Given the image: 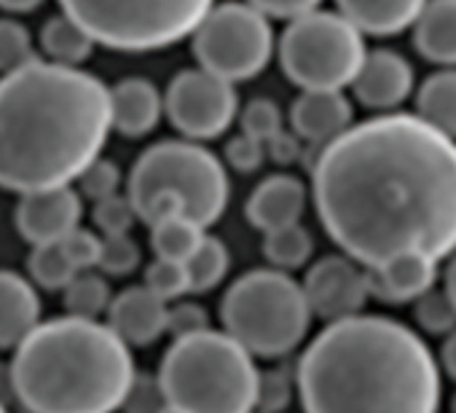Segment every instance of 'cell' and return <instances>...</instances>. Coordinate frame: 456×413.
I'll use <instances>...</instances> for the list:
<instances>
[{
    "mask_svg": "<svg viewBox=\"0 0 456 413\" xmlns=\"http://www.w3.org/2000/svg\"><path fill=\"white\" fill-rule=\"evenodd\" d=\"M110 285L105 274L97 271H78L70 285L65 287V309L68 317L78 320H97L100 314H108L110 309Z\"/></svg>",
    "mask_w": 456,
    "mask_h": 413,
    "instance_id": "484cf974",
    "label": "cell"
},
{
    "mask_svg": "<svg viewBox=\"0 0 456 413\" xmlns=\"http://www.w3.org/2000/svg\"><path fill=\"white\" fill-rule=\"evenodd\" d=\"M164 110L172 126L183 137L196 142V140L220 137L232 126L240 110V100L234 84L199 68V70H183L172 78L164 94Z\"/></svg>",
    "mask_w": 456,
    "mask_h": 413,
    "instance_id": "8fae6325",
    "label": "cell"
},
{
    "mask_svg": "<svg viewBox=\"0 0 456 413\" xmlns=\"http://www.w3.org/2000/svg\"><path fill=\"white\" fill-rule=\"evenodd\" d=\"M282 132V110L269 97H256L242 110V134L261 140L264 145Z\"/></svg>",
    "mask_w": 456,
    "mask_h": 413,
    "instance_id": "d590c367",
    "label": "cell"
},
{
    "mask_svg": "<svg viewBox=\"0 0 456 413\" xmlns=\"http://www.w3.org/2000/svg\"><path fill=\"white\" fill-rule=\"evenodd\" d=\"M266 153L277 161V164H290L301 156V142L296 134H288L285 129L280 134H274L269 142H266Z\"/></svg>",
    "mask_w": 456,
    "mask_h": 413,
    "instance_id": "7bdbcfd3",
    "label": "cell"
},
{
    "mask_svg": "<svg viewBox=\"0 0 456 413\" xmlns=\"http://www.w3.org/2000/svg\"><path fill=\"white\" fill-rule=\"evenodd\" d=\"M448 296H451V301H453V306H456V250H453V255L448 258V269H445V287H443Z\"/></svg>",
    "mask_w": 456,
    "mask_h": 413,
    "instance_id": "bcb514c9",
    "label": "cell"
},
{
    "mask_svg": "<svg viewBox=\"0 0 456 413\" xmlns=\"http://www.w3.org/2000/svg\"><path fill=\"white\" fill-rule=\"evenodd\" d=\"M81 196L70 185L22 193L17 206V229L33 245H57L81 226Z\"/></svg>",
    "mask_w": 456,
    "mask_h": 413,
    "instance_id": "4fadbf2b",
    "label": "cell"
},
{
    "mask_svg": "<svg viewBox=\"0 0 456 413\" xmlns=\"http://www.w3.org/2000/svg\"><path fill=\"white\" fill-rule=\"evenodd\" d=\"M9 373L28 413H113L137 376L132 349L105 322L68 314L41 322Z\"/></svg>",
    "mask_w": 456,
    "mask_h": 413,
    "instance_id": "277c9868",
    "label": "cell"
},
{
    "mask_svg": "<svg viewBox=\"0 0 456 413\" xmlns=\"http://www.w3.org/2000/svg\"><path fill=\"white\" fill-rule=\"evenodd\" d=\"M440 365L443 370L456 381V330L445 336L443 341V349H440Z\"/></svg>",
    "mask_w": 456,
    "mask_h": 413,
    "instance_id": "ee69618b",
    "label": "cell"
},
{
    "mask_svg": "<svg viewBox=\"0 0 456 413\" xmlns=\"http://www.w3.org/2000/svg\"><path fill=\"white\" fill-rule=\"evenodd\" d=\"M110 89L81 68L36 60L0 78V188H62L100 158Z\"/></svg>",
    "mask_w": 456,
    "mask_h": 413,
    "instance_id": "7a4b0ae2",
    "label": "cell"
},
{
    "mask_svg": "<svg viewBox=\"0 0 456 413\" xmlns=\"http://www.w3.org/2000/svg\"><path fill=\"white\" fill-rule=\"evenodd\" d=\"M167 304L142 285L113 296L108 309V328L126 346H148L167 333Z\"/></svg>",
    "mask_w": 456,
    "mask_h": 413,
    "instance_id": "9a60e30c",
    "label": "cell"
},
{
    "mask_svg": "<svg viewBox=\"0 0 456 413\" xmlns=\"http://www.w3.org/2000/svg\"><path fill=\"white\" fill-rule=\"evenodd\" d=\"M28 269H30V277L46 290H65L70 285V279L78 274L76 266L68 261L65 250L60 247V242L33 247Z\"/></svg>",
    "mask_w": 456,
    "mask_h": 413,
    "instance_id": "f1b7e54d",
    "label": "cell"
},
{
    "mask_svg": "<svg viewBox=\"0 0 456 413\" xmlns=\"http://www.w3.org/2000/svg\"><path fill=\"white\" fill-rule=\"evenodd\" d=\"M296 392V373L288 368H272L258 376L256 392V410L261 413H280L290 405Z\"/></svg>",
    "mask_w": 456,
    "mask_h": 413,
    "instance_id": "1f68e13d",
    "label": "cell"
},
{
    "mask_svg": "<svg viewBox=\"0 0 456 413\" xmlns=\"http://www.w3.org/2000/svg\"><path fill=\"white\" fill-rule=\"evenodd\" d=\"M60 247L65 250V255L76 266V271H89L97 266V258H100V237L97 234L78 226L60 242Z\"/></svg>",
    "mask_w": 456,
    "mask_h": 413,
    "instance_id": "f35d334b",
    "label": "cell"
},
{
    "mask_svg": "<svg viewBox=\"0 0 456 413\" xmlns=\"http://www.w3.org/2000/svg\"><path fill=\"white\" fill-rule=\"evenodd\" d=\"M365 54L362 33L336 12H309L293 20L280 41L282 70L301 92L352 86Z\"/></svg>",
    "mask_w": 456,
    "mask_h": 413,
    "instance_id": "9c48e42d",
    "label": "cell"
},
{
    "mask_svg": "<svg viewBox=\"0 0 456 413\" xmlns=\"http://www.w3.org/2000/svg\"><path fill=\"white\" fill-rule=\"evenodd\" d=\"M228 263H232V255H228L225 242L207 234L204 242L199 245V250L183 263L185 274H188L191 293H207V290L217 287L228 271Z\"/></svg>",
    "mask_w": 456,
    "mask_h": 413,
    "instance_id": "4316f807",
    "label": "cell"
},
{
    "mask_svg": "<svg viewBox=\"0 0 456 413\" xmlns=\"http://www.w3.org/2000/svg\"><path fill=\"white\" fill-rule=\"evenodd\" d=\"M250 4L256 12H261L266 20L274 17V20H298L309 12H317V6L322 0H245Z\"/></svg>",
    "mask_w": 456,
    "mask_h": 413,
    "instance_id": "b9f144b4",
    "label": "cell"
},
{
    "mask_svg": "<svg viewBox=\"0 0 456 413\" xmlns=\"http://www.w3.org/2000/svg\"><path fill=\"white\" fill-rule=\"evenodd\" d=\"M413 317L419 328L429 336H448L456 330V306L443 287H432L421 298H416Z\"/></svg>",
    "mask_w": 456,
    "mask_h": 413,
    "instance_id": "f546056e",
    "label": "cell"
},
{
    "mask_svg": "<svg viewBox=\"0 0 456 413\" xmlns=\"http://www.w3.org/2000/svg\"><path fill=\"white\" fill-rule=\"evenodd\" d=\"M416 116L456 140V68L432 73L416 94Z\"/></svg>",
    "mask_w": 456,
    "mask_h": 413,
    "instance_id": "603a6c76",
    "label": "cell"
},
{
    "mask_svg": "<svg viewBox=\"0 0 456 413\" xmlns=\"http://www.w3.org/2000/svg\"><path fill=\"white\" fill-rule=\"evenodd\" d=\"M41 49L54 65L78 68L92 57L94 41L73 20L60 14V17H52L46 28L41 30Z\"/></svg>",
    "mask_w": 456,
    "mask_h": 413,
    "instance_id": "cb8c5ba5",
    "label": "cell"
},
{
    "mask_svg": "<svg viewBox=\"0 0 456 413\" xmlns=\"http://www.w3.org/2000/svg\"><path fill=\"white\" fill-rule=\"evenodd\" d=\"M416 52L443 68H456V0H427L413 22Z\"/></svg>",
    "mask_w": 456,
    "mask_h": 413,
    "instance_id": "7402d4cb",
    "label": "cell"
},
{
    "mask_svg": "<svg viewBox=\"0 0 456 413\" xmlns=\"http://www.w3.org/2000/svg\"><path fill=\"white\" fill-rule=\"evenodd\" d=\"M134 221L137 213L126 193H116L94 204V226L102 231V237H124L129 234Z\"/></svg>",
    "mask_w": 456,
    "mask_h": 413,
    "instance_id": "8d00e7d4",
    "label": "cell"
},
{
    "mask_svg": "<svg viewBox=\"0 0 456 413\" xmlns=\"http://www.w3.org/2000/svg\"><path fill=\"white\" fill-rule=\"evenodd\" d=\"M264 253H266V258H269V263L274 269L293 271V269H301L312 258L314 239L301 223H296V226H288V229L269 231L266 239H264Z\"/></svg>",
    "mask_w": 456,
    "mask_h": 413,
    "instance_id": "83f0119b",
    "label": "cell"
},
{
    "mask_svg": "<svg viewBox=\"0 0 456 413\" xmlns=\"http://www.w3.org/2000/svg\"><path fill=\"white\" fill-rule=\"evenodd\" d=\"M204 237H207V231L180 213L167 215L151 226V245L156 250V258H161V261L185 263L199 250Z\"/></svg>",
    "mask_w": 456,
    "mask_h": 413,
    "instance_id": "d4e9b609",
    "label": "cell"
},
{
    "mask_svg": "<svg viewBox=\"0 0 456 413\" xmlns=\"http://www.w3.org/2000/svg\"><path fill=\"white\" fill-rule=\"evenodd\" d=\"M314 206L328 237L362 269L456 250V140L416 113H384L320 148Z\"/></svg>",
    "mask_w": 456,
    "mask_h": 413,
    "instance_id": "6da1fadb",
    "label": "cell"
},
{
    "mask_svg": "<svg viewBox=\"0 0 456 413\" xmlns=\"http://www.w3.org/2000/svg\"><path fill=\"white\" fill-rule=\"evenodd\" d=\"M256 357L223 330L175 338L159 370L169 405L185 413H253Z\"/></svg>",
    "mask_w": 456,
    "mask_h": 413,
    "instance_id": "5b68a950",
    "label": "cell"
},
{
    "mask_svg": "<svg viewBox=\"0 0 456 413\" xmlns=\"http://www.w3.org/2000/svg\"><path fill=\"white\" fill-rule=\"evenodd\" d=\"M354 97L373 110H395L413 89V68L392 49L368 52L354 81Z\"/></svg>",
    "mask_w": 456,
    "mask_h": 413,
    "instance_id": "5bb4252c",
    "label": "cell"
},
{
    "mask_svg": "<svg viewBox=\"0 0 456 413\" xmlns=\"http://www.w3.org/2000/svg\"><path fill=\"white\" fill-rule=\"evenodd\" d=\"M274 54V33L269 20L250 4L212 6L193 30V57L201 70L237 84L250 81L266 70Z\"/></svg>",
    "mask_w": 456,
    "mask_h": 413,
    "instance_id": "30bf717a",
    "label": "cell"
},
{
    "mask_svg": "<svg viewBox=\"0 0 456 413\" xmlns=\"http://www.w3.org/2000/svg\"><path fill=\"white\" fill-rule=\"evenodd\" d=\"M41 325V298L17 271L0 269V349H17Z\"/></svg>",
    "mask_w": 456,
    "mask_h": 413,
    "instance_id": "ffe728a7",
    "label": "cell"
},
{
    "mask_svg": "<svg viewBox=\"0 0 456 413\" xmlns=\"http://www.w3.org/2000/svg\"><path fill=\"white\" fill-rule=\"evenodd\" d=\"M296 392L304 413H437L440 365L408 325L354 314L306 346Z\"/></svg>",
    "mask_w": 456,
    "mask_h": 413,
    "instance_id": "3957f363",
    "label": "cell"
},
{
    "mask_svg": "<svg viewBox=\"0 0 456 413\" xmlns=\"http://www.w3.org/2000/svg\"><path fill=\"white\" fill-rule=\"evenodd\" d=\"M137 266H140V247L129 234H124V237H100L97 269H102V274L124 277V274H132Z\"/></svg>",
    "mask_w": 456,
    "mask_h": 413,
    "instance_id": "e575fe53",
    "label": "cell"
},
{
    "mask_svg": "<svg viewBox=\"0 0 456 413\" xmlns=\"http://www.w3.org/2000/svg\"><path fill=\"white\" fill-rule=\"evenodd\" d=\"M78 196L84 198H92L94 204L102 201V198H110L118 193V185H121V169L116 161L110 158H94L81 174H78Z\"/></svg>",
    "mask_w": 456,
    "mask_h": 413,
    "instance_id": "836d02e7",
    "label": "cell"
},
{
    "mask_svg": "<svg viewBox=\"0 0 456 413\" xmlns=\"http://www.w3.org/2000/svg\"><path fill=\"white\" fill-rule=\"evenodd\" d=\"M126 196L137 218L159 198H169L201 229L223 218L228 204V174L220 158L191 140L151 145L132 166Z\"/></svg>",
    "mask_w": 456,
    "mask_h": 413,
    "instance_id": "8992f818",
    "label": "cell"
},
{
    "mask_svg": "<svg viewBox=\"0 0 456 413\" xmlns=\"http://www.w3.org/2000/svg\"><path fill=\"white\" fill-rule=\"evenodd\" d=\"M169 405L164 386L159 381V376L151 373H137L134 381L129 384V392L121 402L124 413H161Z\"/></svg>",
    "mask_w": 456,
    "mask_h": 413,
    "instance_id": "74e56055",
    "label": "cell"
},
{
    "mask_svg": "<svg viewBox=\"0 0 456 413\" xmlns=\"http://www.w3.org/2000/svg\"><path fill=\"white\" fill-rule=\"evenodd\" d=\"M223 333L253 357H285L301 346L312 312L304 287L280 269H253L240 277L220 306Z\"/></svg>",
    "mask_w": 456,
    "mask_h": 413,
    "instance_id": "52a82bcc",
    "label": "cell"
},
{
    "mask_svg": "<svg viewBox=\"0 0 456 413\" xmlns=\"http://www.w3.org/2000/svg\"><path fill=\"white\" fill-rule=\"evenodd\" d=\"M368 296L379 298L381 304L400 306L413 304L437 282V263L419 258V255H400L376 269H365Z\"/></svg>",
    "mask_w": 456,
    "mask_h": 413,
    "instance_id": "e0dca14e",
    "label": "cell"
},
{
    "mask_svg": "<svg viewBox=\"0 0 456 413\" xmlns=\"http://www.w3.org/2000/svg\"><path fill=\"white\" fill-rule=\"evenodd\" d=\"M253 413H261V410H253Z\"/></svg>",
    "mask_w": 456,
    "mask_h": 413,
    "instance_id": "f907efd6",
    "label": "cell"
},
{
    "mask_svg": "<svg viewBox=\"0 0 456 413\" xmlns=\"http://www.w3.org/2000/svg\"><path fill=\"white\" fill-rule=\"evenodd\" d=\"M451 413H456V394H453V400H451Z\"/></svg>",
    "mask_w": 456,
    "mask_h": 413,
    "instance_id": "c3c4849f",
    "label": "cell"
},
{
    "mask_svg": "<svg viewBox=\"0 0 456 413\" xmlns=\"http://www.w3.org/2000/svg\"><path fill=\"white\" fill-rule=\"evenodd\" d=\"M36 60L30 30L14 20H0V73H14Z\"/></svg>",
    "mask_w": 456,
    "mask_h": 413,
    "instance_id": "4dcf8cb0",
    "label": "cell"
},
{
    "mask_svg": "<svg viewBox=\"0 0 456 413\" xmlns=\"http://www.w3.org/2000/svg\"><path fill=\"white\" fill-rule=\"evenodd\" d=\"M306 210V185L293 174L266 177L248 198V221L269 234L301 223Z\"/></svg>",
    "mask_w": 456,
    "mask_h": 413,
    "instance_id": "2e32d148",
    "label": "cell"
},
{
    "mask_svg": "<svg viewBox=\"0 0 456 413\" xmlns=\"http://www.w3.org/2000/svg\"><path fill=\"white\" fill-rule=\"evenodd\" d=\"M167 330L175 338L204 333V330H209L207 312L201 306H196V304H177V306L167 309Z\"/></svg>",
    "mask_w": 456,
    "mask_h": 413,
    "instance_id": "ab89813d",
    "label": "cell"
},
{
    "mask_svg": "<svg viewBox=\"0 0 456 413\" xmlns=\"http://www.w3.org/2000/svg\"><path fill=\"white\" fill-rule=\"evenodd\" d=\"M161 413H185V410H180V408H175V405H167Z\"/></svg>",
    "mask_w": 456,
    "mask_h": 413,
    "instance_id": "7dc6e473",
    "label": "cell"
},
{
    "mask_svg": "<svg viewBox=\"0 0 456 413\" xmlns=\"http://www.w3.org/2000/svg\"><path fill=\"white\" fill-rule=\"evenodd\" d=\"M60 6L94 44L156 52L193 36L215 0H60Z\"/></svg>",
    "mask_w": 456,
    "mask_h": 413,
    "instance_id": "ba28073f",
    "label": "cell"
},
{
    "mask_svg": "<svg viewBox=\"0 0 456 413\" xmlns=\"http://www.w3.org/2000/svg\"><path fill=\"white\" fill-rule=\"evenodd\" d=\"M290 124L298 140L322 148L352 126V102L344 92H301L290 108Z\"/></svg>",
    "mask_w": 456,
    "mask_h": 413,
    "instance_id": "ac0fdd59",
    "label": "cell"
},
{
    "mask_svg": "<svg viewBox=\"0 0 456 413\" xmlns=\"http://www.w3.org/2000/svg\"><path fill=\"white\" fill-rule=\"evenodd\" d=\"M338 14L362 36L389 38L413 28L427 0H336Z\"/></svg>",
    "mask_w": 456,
    "mask_h": 413,
    "instance_id": "44dd1931",
    "label": "cell"
},
{
    "mask_svg": "<svg viewBox=\"0 0 456 413\" xmlns=\"http://www.w3.org/2000/svg\"><path fill=\"white\" fill-rule=\"evenodd\" d=\"M44 0H0V9L6 12H14V14H28V12H36Z\"/></svg>",
    "mask_w": 456,
    "mask_h": 413,
    "instance_id": "f6af8a7d",
    "label": "cell"
},
{
    "mask_svg": "<svg viewBox=\"0 0 456 413\" xmlns=\"http://www.w3.org/2000/svg\"><path fill=\"white\" fill-rule=\"evenodd\" d=\"M301 287L312 317L317 314L328 320V325L362 314V306L370 298L365 269L346 255H328L317 261Z\"/></svg>",
    "mask_w": 456,
    "mask_h": 413,
    "instance_id": "7c38bea8",
    "label": "cell"
},
{
    "mask_svg": "<svg viewBox=\"0 0 456 413\" xmlns=\"http://www.w3.org/2000/svg\"><path fill=\"white\" fill-rule=\"evenodd\" d=\"M161 110L164 97L148 78L132 76L110 89V126L124 137H145L153 132Z\"/></svg>",
    "mask_w": 456,
    "mask_h": 413,
    "instance_id": "d6986e66",
    "label": "cell"
},
{
    "mask_svg": "<svg viewBox=\"0 0 456 413\" xmlns=\"http://www.w3.org/2000/svg\"><path fill=\"white\" fill-rule=\"evenodd\" d=\"M225 158H228V164H232L234 169H240V172H256L264 164V158H266V145L261 140L240 134L234 140H228Z\"/></svg>",
    "mask_w": 456,
    "mask_h": 413,
    "instance_id": "60d3db41",
    "label": "cell"
},
{
    "mask_svg": "<svg viewBox=\"0 0 456 413\" xmlns=\"http://www.w3.org/2000/svg\"><path fill=\"white\" fill-rule=\"evenodd\" d=\"M0 413H9V408H6L4 402H0Z\"/></svg>",
    "mask_w": 456,
    "mask_h": 413,
    "instance_id": "681fc988",
    "label": "cell"
},
{
    "mask_svg": "<svg viewBox=\"0 0 456 413\" xmlns=\"http://www.w3.org/2000/svg\"><path fill=\"white\" fill-rule=\"evenodd\" d=\"M142 287L151 290V293H153L159 301H164V304L177 301L180 296L191 293L185 266H183V263H175V261H161V258H156V261L148 266Z\"/></svg>",
    "mask_w": 456,
    "mask_h": 413,
    "instance_id": "d6a6232c",
    "label": "cell"
}]
</instances>
